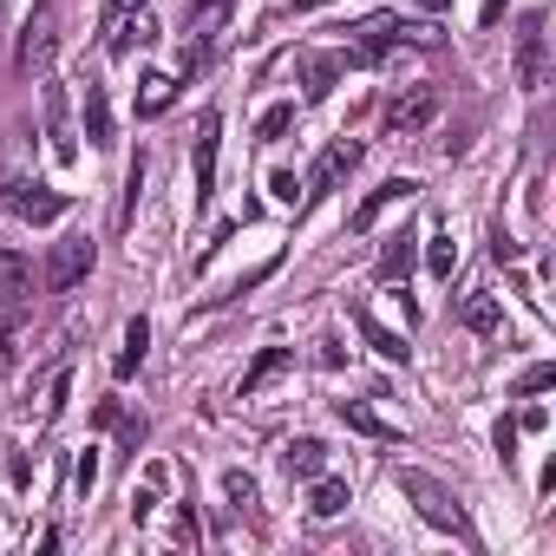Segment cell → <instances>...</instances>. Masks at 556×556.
<instances>
[{
  "instance_id": "obj_7",
  "label": "cell",
  "mask_w": 556,
  "mask_h": 556,
  "mask_svg": "<svg viewBox=\"0 0 556 556\" xmlns=\"http://www.w3.org/2000/svg\"><path fill=\"white\" fill-rule=\"evenodd\" d=\"M432 118H439V92H426V86H419V92H406V99H393V105H387V138H419Z\"/></svg>"
},
{
  "instance_id": "obj_8",
  "label": "cell",
  "mask_w": 556,
  "mask_h": 556,
  "mask_svg": "<svg viewBox=\"0 0 556 556\" xmlns=\"http://www.w3.org/2000/svg\"><path fill=\"white\" fill-rule=\"evenodd\" d=\"M157 40V27H151V14L144 8H131V14H112L105 21V53L112 60H125V53H144Z\"/></svg>"
},
{
  "instance_id": "obj_23",
  "label": "cell",
  "mask_w": 556,
  "mask_h": 556,
  "mask_svg": "<svg viewBox=\"0 0 556 556\" xmlns=\"http://www.w3.org/2000/svg\"><path fill=\"white\" fill-rule=\"evenodd\" d=\"M458 321H465L471 334H497V328H504V308H497V295H484V289H478V295H465Z\"/></svg>"
},
{
  "instance_id": "obj_9",
  "label": "cell",
  "mask_w": 556,
  "mask_h": 556,
  "mask_svg": "<svg viewBox=\"0 0 556 556\" xmlns=\"http://www.w3.org/2000/svg\"><path fill=\"white\" fill-rule=\"evenodd\" d=\"M47 144H53L60 164L79 157V138H73V99H66V86H53V79H47Z\"/></svg>"
},
{
  "instance_id": "obj_21",
  "label": "cell",
  "mask_w": 556,
  "mask_h": 556,
  "mask_svg": "<svg viewBox=\"0 0 556 556\" xmlns=\"http://www.w3.org/2000/svg\"><path fill=\"white\" fill-rule=\"evenodd\" d=\"M341 66H348V53H308V66H302L308 99H328V92H334V79H341Z\"/></svg>"
},
{
  "instance_id": "obj_34",
  "label": "cell",
  "mask_w": 556,
  "mask_h": 556,
  "mask_svg": "<svg viewBox=\"0 0 556 556\" xmlns=\"http://www.w3.org/2000/svg\"><path fill=\"white\" fill-rule=\"evenodd\" d=\"M497 14H504V0H484V27H497Z\"/></svg>"
},
{
  "instance_id": "obj_14",
  "label": "cell",
  "mask_w": 556,
  "mask_h": 556,
  "mask_svg": "<svg viewBox=\"0 0 556 556\" xmlns=\"http://www.w3.org/2000/svg\"><path fill=\"white\" fill-rule=\"evenodd\" d=\"M334 413H341V426H354V432H367V439H380V445H400V426H393V419H380L367 400H341Z\"/></svg>"
},
{
  "instance_id": "obj_15",
  "label": "cell",
  "mask_w": 556,
  "mask_h": 556,
  "mask_svg": "<svg viewBox=\"0 0 556 556\" xmlns=\"http://www.w3.org/2000/svg\"><path fill=\"white\" fill-rule=\"evenodd\" d=\"M289 367H295V354H289V348H262V354H255V367L242 374V387H236V400H255V393H262V387H268L275 374H289Z\"/></svg>"
},
{
  "instance_id": "obj_18",
  "label": "cell",
  "mask_w": 556,
  "mask_h": 556,
  "mask_svg": "<svg viewBox=\"0 0 556 556\" xmlns=\"http://www.w3.org/2000/svg\"><path fill=\"white\" fill-rule=\"evenodd\" d=\"M282 465H289V478H321L328 471V445L321 439H289L282 445Z\"/></svg>"
},
{
  "instance_id": "obj_16",
  "label": "cell",
  "mask_w": 556,
  "mask_h": 556,
  "mask_svg": "<svg viewBox=\"0 0 556 556\" xmlns=\"http://www.w3.org/2000/svg\"><path fill=\"white\" fill-rule=\"evenodd\" d=\"M413 190H419V184H406V177H393V184H380V190H374V197H367V203H361V210H354V229H361V236H367V229H374V223H380V216H387V210H393V203H406V197H413Z\"/></svg>"
},
{
  "instance_id": "obj_10",
  "label": "cell",
  "mask_w": 556,
  "mask_h": 556,
  "mask_svg": "<svg viewBox=\"0 0 556 556\" xmlns=\"http://www.w3.org/2000/svg\"><path fill=\"white\" fill-rule=\"evenodd\" d=\"M14 66H21V73H47V66H53V14H47V8H34V21L21 27Z\"/></svg>"
},
{
  "instance_id": "obj_26",
  "label": "cell",
  "mask_w": 556,
  "mask_h": 556,
  "mask_svg": "<svg viewBox=\"0 0 556 556\" xmlns=\"http://www.w3.org/2000/svg\"><path fill=\"white\" fill-rule=\"evenodd\" d=\"M308 510H315V517H341V510H348V484L321 471V478H315V497H308Z\"/></svg>"
},
{
  "instance_id": "obj_33",
  "label": "cell",
  "mask_w": 556,
  "mask_h": 556,
  "mask_svg": "<svg viewBox=\"0 0 556 556\" xmlns=\"http://www.w3.org/2000/svg\"><path fill=\"white\" fill-rule=\"evenodd\" d=\"M131 8H144V0H105V21L112 14H131Z\"/></svg>"
},
{
  "instance_id": "obj_1",
  "label": "cell",
  "mask_w": 556,
  "mask_h": 556,
  "mask_svg": "<svg viewBox=\"0 0 556 556\" xmlns=\"http://www.w3.org/2000/svg\"><path fill=\"white\" fill-rule=\"evenodd\" d=\"M400 491L419 504V517H426V523H439V530H452L458 543H471V517H465V504H458L432 471H413V465H406V471H400Z\"/></svg>"
},
{
  "instance_id": "obj_28",
  "label": "cell",
  "mask_w": 556,
  "mask_h": 556,
  "mask_svg": "<svg viewBox=\"0 0 556 556\" xmlns=\"http://www.w3.org/2000/svg\"><path fill=\"white\" fill-rule=\"evenodd\" d=\"M223 497H229L236 510H242V504H255V478H249V471H223Z\"/></svg>"
},
{
  "instance_id": "obj_32",
  "label": "cell",
  "mask_w": 556,
  "mask_h": 556,
  "mask_svg": "<svg viewBox=\"0 0 556 556\" xmlns=\"http://www.w3.org/2000/svg\"><path fill=\"white\" fill-rule=\"evenodd\" d=\"M491 255H497V262H517V242L504 236V223H497V236H491Z\"/></svg>"
},
{
  "instance_id": "obj_17",
  "label": "cell",
  "mask_w": 556,
  "mask_h": 556,
  "mask_svg": "<svg viewBox=\"0 0 556 556\" xmlns=\"http://www.w3.org/2000/svg\"><path fill=\"white\" fill-rule=\"evenodd\" d=\"M354 328H361V334H367V348H374V354H380V361H400V367H406V354H413V348H406V341H400V334H393V328H387V321H374V315H367V308H354Z\"/></svg>"
},
{
  "instance_id": "obj_20",
  "label": "cell",
  "mask_w": 556,
  "mask_h": 556,
  "mask_svg": "<svg viewBox=\"0 0 556 556\" xmlns=\"http://www.w3.org/2000/svg\"><path fill=\"white\" fill-rule=\"evenodd\" d=\"M413 242H419L413 229H393V236H387V249H380V282H400V275L413 268V255H419Z\"/></svg>"
},
{
  "instance_id": "obj_13",
  "label": "cell",
  "mask_w": 556,
  "mask_h": 556,
  "mask_svg": "<svg viewBox=\"0 0 556 556\" xmlns=\"http://www.w3.org/2000/svg\"><path fill=\"white\" fill-rule=\"evenodd\" d=\"M216 138H223V118L203 112V125H197V210H210V197H216Z\"/></svg>"
},
{
  "instance_id": "obj_2",
  "label": "cell",
  "mask_w": 556,
  "mask_h": 556,
  "mask_svg": "<svg viewBox=\"0 0 556 556\" xmlns=\"http://www.w3.org/2000/svg\"><path fill=\"white\" fill-rule=\"evenodd\" d=\"M400 40H413V47H432V27H419V21H400V14H380V21H367L361 27V47L348 53V66H380Z\"/></svg>"
},
{
  "instance_id": "obj_4",
  "label": "cell",
  "mask_w": 556,
  "mask_h": 556,
  "mask_svg": "<svg viewBox=\"0 0 556 556\" xmlns=\"http://www.w3.org/2000/svg\"><path fill=\"white\" fill-rule=\"evenodd\" d=\"M92 255H99V249H92V236H66V242L47 255V289H53V295L79 289L86 275H92Z\"/></svg>"
},
{
  "instance_id": "obj_29",
  "label": "cell",
  "mask_w": 556,
  "mask_h": 556,
  "mask_svg": "<svg viewBox=\"0 0 556 556\" xmlns=\"http://www.w3.org/2000/svg\"><path fill=\"white\" fill-rule=\"evenodd\" d=\"M549 380H556V367H530V374H523V380H517V393H543V387H549Z\"/></svg>"
},
{
  "instance_id": "obj_3",
  "label": "cell",
  "mask_w": 556,
  "mask_h": 556,
  "mask_svg": "<svg viewBox=\"0 0 556 556\" xmlns=\"http://www.w3.org/2000/svg\"><path fill=\"white\" fill-rule=\"evenodd\" d=\"M0 210L21 216V223H60L66 216V190H53L40 177H8L0 184Z\"/></svg>"
},
{
  "instance_id": "obj_6",
  "label": "cell",
  "mask_w": 556,
  "mask_h": 556,
  "mask_svg": "<svg viewBox=\"0 0 556 556\" xmlns=\"http://www.w3.org/2000/svg\"><path fill=\"white\" fill-rule=\"evenodd\" d=\"M27 295H34V268H27V255H21V249H0V302H8V334L21 328Z\"/></svg>"
},
{
  "instance_id": "obj_27",
  "label": "cell",
  "mask_w": 556,
  "mask_h": 556,
  "mask_svg": "<svg viewBox=\"0 0 556 556\" xmlns=\"http://www.w3.org/2000/svg\"><path fill=\"white\" fill-rule=\"evenodd\" d=\"M289 125H295V105H268V112H262V125H255V138H262V144H275Z\"/></svg>"
},
{
  "instance_id": "obj_25",
  "label": "cell",
  "mask_w": 556,
  "mask_h": 556,
  "mask_svg": "<svg viewBox=\"0 0 556 556\" xmlns=\"http://www.w3.org/2000/svg\"><path fill=\"white\" fill-rule=\"evenodd\" d=\"M426 268L439 275V282H452V268H458V242H452V229L439 223L432 229V242H426Z\"/></svg>"
},
{
  "instance_id": "obj_30",
  "label": "cell",
  "mask_w": 556,
  "mask_h": 556,
  "mask_svg": "<svg viewBox=\"0 0 556 556\" xmlns=\"http://www.w3.org/2000/svg\"><path fill=\"white\" fill-rule=\"evenodd\" d=\"M73 484H79V491H92V484H99V452H86V458H79V471H73Z\"/></svg>"
},
{
  "instance_id": "obj_31",
  "label": "cell",
  "mask_w": 556,
  "mask_h": 556,
  "mask_svg": "<svg viewBox=\"0 0 556 556\" xmlns=\"http://www.w3.org/2000/svg\"><path fill=\"white\" fill-rule=\"evenodd\" d=\"M268 190L282 197V203H295V190H302V184H295V170H275V177H268Z\"/></svg>"
},
{
  "instance_id": "obj_24",
  "label": "cell",
  "mask_w": 556,
  "mask_h": 556,
  "mask_svg": "<svg viewBox=\"0 0 556 556\" xmlns=\"http://www.w3.org/2000/svg\"><path fill=\"white\" fill-rule=\"evenodd\" d=\"M170 99H177V79H170V73H151L144 92H138V118H164Z\"/></svg>"
},
{
  "instance_id": "obj_5",
  "label": "cell",
  "mask_w": 556,
  "mask_h": 556,
  "mask_svg": "<svg viewBox=\"0 0 556 556\" xmlns=\"http://www.w3.org/2000/svg\"><path fill=\"white\" fill-rule=\"evenodd\" d=\"M236 21V0H184V47H216Z\"/></svg>"
},
{
  "instance_id": "obj_12",
  "label": "cell",
  "mask_w": 556,
  "mask_h": 556,
  "mask_svg": "<svg viewBox=\"0 0 556 556\" xmlns=\"http://www.w3.org/2000/svg\"><path fill=\"white\" fill-rule=\"evenodd\" d=\"M517 86L523 92L543 86V14H523V27H517Z\"/></svg>"
},
{
  "instance_id": "obj_35",
  "label": "cell",
  "mask_w": 556,
  "mask_h": 556,
  "mask_svg": "<svg viewBox=\"0 0 556 556\" xmlns=\"http://www.w3.org/2000/svg\"><path fill=\"white\" fill-rule=\"evenodd\" d=\"M419 8H426V14H439V8H445V0H419Z\"/></svg>"
},
{
  "instance_id": "obj_11",
  "label": "cell",
  "mask_w": 556,
  "mask_h": 556,
  "mask_svg": "<svg viewBox=\"0 0 556 556\" xmlns=\"http://www.w3.org/2000/svg\"><path fill=\"white\" fill-rule=\"evenodd\" d=\"M354 164H361V144H354V138H334V144L315 157V170H308V197H328Z\"/></svg>"
},
{
  "instance_id": "obj_22",
  "label": "cell",
  "mask_w": 556,
  "mask_h": 556,
  "mask_svg": "<svg viewBox=\"0 0 556 556\" xmlns=\"http://www.w3.org/2000/svg\"><path fill=\"white\" fill-rule=\"evenodd\" d=\"M86 138L92 144H112V99L99 79H86Z\"/></svg>"
},
{
  "instance_id": "obj_19",
  "label": "cell",
  "mask_w": 556,
  "mask_h": 556,
  "mask_svg": "<svg viewBox=\"0 0 556 556\" xmlns=\"http://www.w3.org/2000/svg\"><path fill=\"white\" fill-rule=\"evenodd\" d=\"M144 348H151V321H144V315H131V328H125V348H118L112 374H118V380H131V374L144 367Z\"/></svg>"
}]
</instances>
